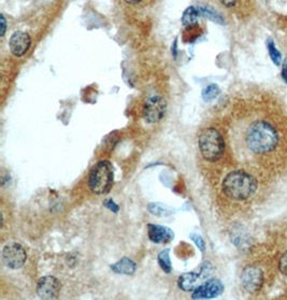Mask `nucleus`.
Returning a JSON list of instances; mask_svg holds the SVG:
<instances>
[{
	"label": "nucleus",
	"mask_w": 287,
	"mask_h": 300,
	"mask_svg": "<svg viewBox=\"0 0 287 300\" xmlns=\"http://www.w3.org/2000/svg\"><path fill=\"white\" fill-rule=\"evenodd\" d=\"M279 135L269 123L257 121L252 124L246 133V144L251 151L262 154L271 152L277 146Z\"/></svg>",
	"instance_id": "1"
},
{
	"label": "nucleus",
	"mask_w": 287,
	"mask_h": 300,
	"mask_svg": "<svg viewBox=\"0 0 287 300\" xmlns=\"http://www.w3.org/2000/svg\"><path fill=\"white\" fill-rule=\"evenodd\" d=\"M223 192L234 200H245L253 196L257 190V181L243 170L228 174L222 184Z\"/></svg>",
	"instance_id": "2"
},
{
	"label": "nucleus",
	"mask_w": 287,
	"mask_h": 300,
	"mask_svg": "<svg viewBox=\"0 0 287 300\" xmlns=\"http://www.w3.org/2000/svg\"><path fill=\"white\" fill-rule=\"evenodd\" d=\"M199 149L202 157L208 161L222 158L225 151L223 136L215 128H206L199 136Z\"/></svg>",
	"instance_id": "3"
},
{
	"label": "nucleus",
	"mask_w": 287,
	"mask_h": 300,
	"mask_svg": "<svg viewBox=\"0 0 287 300\" xmlns=\"http://www.w3.org/2000/svg\"><path fill=\"white\" fill-rule=\"evenodd\" d=\"M114 181L113 166L108 160H102L91 169L88 185L96 195H105L110 192Z\"/></svg>",
	"instance_id": "4"
},
{
	"label": "nucleus",
	"mask_w": 287,
	"mask_h": 300,
	"mask_svg": "<svg viewBox=\"0 0 287 300\" xmlns=\"http://www.w3.org/2000/svg\"><path fill=\"white\" fill-rule=\"evenodd\" d=\"M3 261L6 266L10 269H20L27 259V254L25 249L16 242L8 243L3 250Z\"/></svg>",
	"instance_id": "5"
},
{
	"label": "nucleus",
	"mask_w": 287,
	"mask_h": 300,
	"mask_svg": "<svg viewBox=\"0 0 287 300\" xmlns=\"http://www.w3.org/2000/svg\"><path fill=\"white\" fill-rule=\"evenodd\" d=\"M167 112V102L160 96H153L148 98L143 108V118L150 123L155 124L162 121Z\"/></svg>",
	"instance_id": "6"
},
{
	"label": "nucleus",
	"mask_w": 287,
	"mask_h": 300,
	"mask_svg": "<svg viewBox=\"0 0 287 300\" xmlns=\"http://www.w3.org/2000/svg\"><path fill=\"white\" fill-rule=\"evenodd\" d=\"M241 283L248 293H257L263 283V273L258 267H246L241 274Z\"/></svg>",
	"instance_id": "7"
},
{
	"label": "nucleus",
	"mask_w": 287,
	"mask_h": 300,
	"mask_svg": "<svg viewBox=\"0 0 287 300\" xmlns=\"http://www.w3.org/2000/svg\"><path fill=\"white\" fill-rule=\"evenodd\" d=\"M61 292V282L55 276H43L37 285V294L41 299H56Z\"/></svg>",
	"instance_id": "8"
},
{
	"label": "nucleus",
	"mask_w": 287,
	"mask_h": 300,
	"mask_svg": "<svg viewBox=\"0 0 287 300\" xmlns=\"http://www.w3.org/2000/svg\"><path fill=\"white\" fill-rule=\"evenodd\" d=\"M224 291V286L221 281L212 279L205 282L194 290L193 299H210L221 295Z\"/></svg>",
	"instance_id": "9"
},
{
	"label": "nucleus",
	"mask_w": 287,
	"mask_h": 300,
	"mask_svg": "<svg viewBox=\"0 0 287 300\" xmlns=\"http://www.w3.org/2000/svg\"><path fill=\"white\" fill-rule=\"evenodd\" d=\"M31 39L29 34L24 31H16L10 38L9 47L13 55L21 57L25 55L30 48Z\"/></svg>",
	"instance_id": "10"
},
{
	"label": "nucleus",
	"mask_w": 287,
	"mask_h": 300,
	"mask_svg": "<svg viewBox=\"0 0 287 300\" xmlns=\"http://www.w3.org/2000/svg\"><path fill=\"white\" fill-rule=\"evenodd\" d=\"M147 235L154 243H168L175 237L174 232L168 227L154 224L147 225Z\"/></svg>",
	"instance_id": "11"
},
{
	"label": "nucleus",
	"mask_w": 287,
	"mask_h": 300,
	"mask_svg": "<svg viewBox=\"0 0 287 300\" xmlns=\"http://www.w3.org/2000/svg\"><path fill=\"white\" fill-rule=\"evenodd\" d=\"M202 276H203L202 273H196V272H188V273L182 274L178 281L179 287L184 292L194 291L195 288L199 286L198 283Z\"/></svg>",
	"instance_id": "12"
},
{
	"label": "nucleus",
	"mask_w": 287,
	"mask_h": 300,
	"mask_svg": "<svg viewBox=\"0 0 287 300\" xmlns=\"http://www.w3.org/2000/svg\"><path fill=\"white\" fill-rule=\"evenodd\" d=\"M111 269L119 274H126V275H131L136 272L137 269V265L133 260L130 258L124 257L118 262H116L111 266Z\"/></svg>",
	"instance_id": "13"
},
{
	"label": "nucleus",
	"mask_w": 287,
	"mask_h": 300,
	"mask_svg": "<svg viewBox=\"0 0 287 300\" xmlns=\"http://www.w3.org/2000/svg\"><path fill=\"white\" fill-rule=\"evenodd\" d=\"M200 11L195 7H188L182 16V23L184 26H192L195 25L198 22Z\"/></svg>",
	"instance_id": "14"
},
{
	"label": "nucleus",
	"mask_w": 287,
	"mask_h": 300,
	"mask_svg": "<svg viewBox=\"0 0 287 300\" xmlns=\"http://www.w3.org/2000/svg\"><path fill=\"white\" fill-rule=\"evenodd\" d=\"M158 264L160 268H162L166 273H170L172 270L171 260H170V251L164 250L158 254Z\"/></svg>",
	"instance_id": "15"
},
{
	"label": "nucleus",
	"mask_w": 287,
	"mask_h": 300,
	"mask_svg": "<svg viewBox=\"0 0 287 300\" xmlns=\"http://www.w3.org/2000/svg\"><path fill=\"white\" fill-rule=\"evenodd\" d=\"M220 94V88L215 84H211L206 86L202 91V98L204 101H211L215 99Z\"/></svg>",
	"instance_id": "16"
},
{
	"label": "nucleus",
	"mask_w": 287,
	"mask_h": 300,
	"mask_svg": "<svg viewBox=\"0 0 287 300\" xmlns=\"http://www.w3.org/2000/svg\"><path fill=\"white\" fill-rule=\"evenodd\" d=\"M268 51H269V55L271 57V60L273 61V63L279 66L282 62V56H281V53L279 52V50L275 48L273 41H271V40L268 41Z\"/></svg>",
	"instance_id": "17"
},
{
	"label": "nucleus",
	"mask_w": 287,
	"mask_h": 300,
	"mask_svg": "<svg viewBox=\"0 0 287 300\" xmlns=\"http://www.w3.org/2000/svg\"><path fill=\"white\" fill-rule=\"evenodd\" d=\"M200 12L202 14H204L205 16H208L209 18H211L212 21L216 22V23H223V20L221 17V15L217 14L216 12H214V11H212L211 9H208V8H200L199 9Z\"/></svg>",
	"instance_id": "18"
},
{
	"label": "nucleus",
	"mask_w": 287,
	"mask_h": 300,
	"mask_svg": "<svg viewBox=\"0 0 287 300\" xmlns=\"http://www.w3.org/2000/svg\"><path fill=\"white\" fill-rule=\"evenodd\" d=\"M190 238L192 240L196 243V246L198 247V249L201 251V252H204V249H205V243H204V241L203 239L199 236V235H190Z\"/></svg>",
	"instance_id": "19"
},
{
	"label": "nucleus",
	"mask_w": 287,
	"mask_h": 300,
	"mask_svg": "<svg viewBox=\"0 0 287 300\" xmlns=\"http://www.w3.org/2000/svg\"><path fill=\"white\" fill-rule=\"evenodd\" d=\"M279 267H280V271L287 276V252H285L281 259H280V264H279Z\"/></svg>",
	"instance_id": "20"
},
{
	"label": "nucleus",
	"mask_w": 287,
	"mask_h": 300,
	"mask_svg": "<svg viewBox=\"0 0 287 300\" xmlns=\"http://www.w3.org/2000/svg\"><path fill=\"white\" fill-rule=\"evenodd\" d=\"M105 205L108 208L109 210H111L112 212H116V213H117V212L119 211V209H120L119 205H118L116 202H114L112 199L106 200V201H105Z\"/></svg>",
	"instance_id": "21"
},
{
	"label": "nucleus",
	"mask_w": 287,
	"mask_h": 300,
	"mask_svg": "<svg viewBox=\"0 0 287 300\" xmlns=\"http://www.w3.org/2000/svg\"><path fill=\"white\" fill-rule=\"evenodd\" d=\"M220 2L224 5V6H226V7H234L235 5H236V2L237 0H220Z\"/></svg>",
	"instance_id": "22"
},
{
	"label": "nucleus",
	"mask_w": 287,
	"mask_h": 300,
	"mask_svg": "<svg viewBox=\"0 0 287 300\" xmlns=\"http://www.w3.org/2000/svg\"><path fill=\"white\" fill-rule=\"evenodd\" d=\"M282 74H283L284 81L287 83V66L286 65L283 67V72H282Z\"/></svg>",
	"instance_id": "23"
},
{
	"label": "nucleus",
	"mask_w": 287,
	"mask_h": 300,
	"mask_svg": "<svg viewBox=\"0 0 287 300\" xmlns=\"http://www.w3.org/2000/svg\"><path fill=\"white\" fill-rule=\"evenodd\" d=\"M125 2L127 3V4H129V5H136V4L141 3L142 0H125Z\"/></svg>",
	"instance_id": "24"
},
{
	"label": "nucleus",
	"mask_w": 287,
	"mask_h": 300,
	"mask_svg": "<svg viewBox=\"0 0 287 300\" xmlns=\"http://www.w3.org/2000/svg\"><path fill=\"white\" fill-rule=\"evenodd\" d=\"M2 22H3V32H2V36H4L5 31H6V20H5L4 16H2Z\"/></svg>",
	"instance_id": "25"
}]
</instances>
